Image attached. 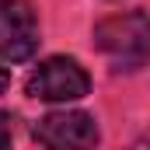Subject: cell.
I'll return each instance as SVG.
<instances>
[{
	"label": "cell",
	"mask_w": 150,
	"mask_h": 150,
	"mask_svg": "<svg viewBox=\"0 0 150 150\" xmlns=\"http://www.w3.org/2000/svg\"><path fill=\"white\" fill-rule=\"evenodd\" d=\"M94 45L119 74H133L150 59V18L143 11H126L94 25Z\"/></svg>",
	"instance_id": "6da1fadb"
},
{
	"label": "cell",
	"mask_w": 150,
	"mask_h": 150,
	"mask_svg": "<svg viewBox=\"0 0 150 150\" xmlns=\"http://www.w3.org/2000/svg\"><path fill=\"white\" fill-rule=\"evenodd\" d=\"M25 91L38 101H77L91 91V77L70 56H49L28 74Z\"/></svg>",
	"instance_id": "7a4b0ae2"
},
{
	"label": "cell",
	"mask_w": 150,
	"mask_h": 150,
	"mask_svg": "<svg viewBox=\"0 0 150 150\" xmlns=\"http://www.w3.org/2000/svg\"><path fill=\"white\" fill-rule=\"evenodd\" d=\"M38 49V18L28 0H0V59L25 63Z\"/></svg>",
	"instance_id": "3957f363"
},
{
	"label": "cell",
	"mask_w": 150,
	"mask_h": 150,
	"mask_svg": "<svg viewBox=\"0 0 150 150\" xmlns=\"http://www.w3.org/2000/svg\"><path fill=\"white\" fill-rule=\"evenodd\" d=\"M35 140L42 147H56V150H67V147H94L101 140L98 133V122L94 115L87 112H49L45 119H38L35 126Z\"/></svg>",
	"instance_id": "277c9868"
},
{
	"label": "cell",
	"mask_w": 150,
	"mask_h": 150,
	"mask_svg": "<svg viewBox=\"0 0 150 150\" xmlns=\"http://www.w3.org/2000/svg\"><path fill=\"white\" fill-rule=\"evenodd\" d=\"M11 122H14L11 115H7V112H0V150L11 143Z\"/></svg>",
	"instance_id": "5b68a950"
},
{
	"label": "cell",
	"mask_w": 150,
	"mask_h": 150,
	"mask_svg": "<svg viewBox=\"0 0 150 150\" xmlns=\"http://www.w3.org/2000/svg\"><path fill=\"white\" fill-rule=\"evenodd\" d=\"M7 84H11V74H7V67H0V94L7 91Z\"/></svg>",
	"instance_id": "8992f818"
}]
</instances>
